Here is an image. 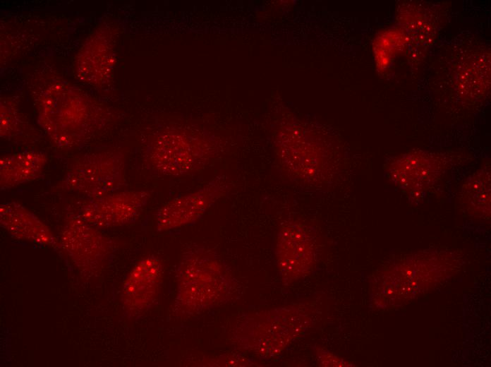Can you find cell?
I'll return each instance as SVG.
<instances>
[{"label":"cell","instance_id":"cell-1","mask_svg":"<svg viewBox=\"0 0 491 367\" xmlns=\"http://www.w3.org/2000/svg\"><path fill=\"white\" fill-rule=\"evenodd\" d=\"M30 83L37 123L57 148H81L109 125V109L59 74L37 72Z\"/></svg>","mask_w":491,"mask_h":367},{"label":"cell","instance_id":"cell-2","mask_svg":"<svg viewBox=\"0 0 491 367\" xmlns=\"http://www.w3.org/2000/svg\"><path fill=\"white\" fill-rule=\"evenodd\" d=\"M174 313L192 315L224 303L236 284L228 268L209 248L195 245L182 253L176 270Z\"/></svg>","mask_w":491,"mask_h":367},{"label":"cell","instance_id":"cell-3","mask_svg":"<svg viewBox=\"0 0 491 367\" xmlns=\"http://www.w3.org/2000/svg\"><path fill=\"white\" fill-rule=\"evenodd\" d=\"M310 319L300 306H286L247 315L233 330V340L241 349L269 359L279 355L305 330Z\"/></svg>","mask_w":491,"mask_h":367},{"label":"cell","instance_id":"cell-4","mask_svg":"<svg viewBox=\"0 0 491 367\" xmlns=\"http://www.w3.org/2000/svg\"><path fill=\"white\" fill-rule=\"evenodd\" d=\"M213 152L209 138L183 131L166 130L153 138L147 148V158L157 174L178 176L204 168Z\"/></svg>","mask_w":491,"mask_h":367},{"label":"cell","instance_id":"cell-5","mask_svg":"<svg viewBox=\"0 0 491 367\" xmlns=\"http://www.w3.org/2000/svg\"><path fill=\"white\" fill-rule=\"evenodd\" d=\"M124 181V155L114 150H99L77 158L56 188L95 198L116 192Z\"/></svg>","mask_w":491,"mask_h":367},{"label":"cell","instance_id":"cell-6","mask_svg":"<svg viewBox=\"0 0 491 367\" xmlns=\"http://www.w3.org/2000/svg\"><path fill=\"white\" fill-rule=\"evenodd\" d=\"M274 254L284 283L290 284L302 278L310 272L315 263V232L300 222L284 224L276 236Z\"/></svg>","mask_w":491,"mask_h":367},{"label":"cell","instance_id":"cell-7","mask_svg":"<svg viewBox=\"0 0 491 367\" xmlns=\"http://www.w3.org/2000/svg\"><path fill=\"white\" fill-rule=\"evenodd\" d=\"M59 243L75 265L87 272L96 271L104 266L114 250L111 239L80 216L68 218Z\"/></svg>","mask_w":491,"mask_h":367},{"label":"cell","instance_id":"cell-8","mask_svg":"<svg viewBox=\"0 0 491 367\" xmlns=\"http://www.w3.org/2000/svg\"><path fill=\"white\" fill-rule=\"evenodd\" d=\"M114 64L113 30L99 24L85 40L74 62L75 77L98 90L111 83Z\"/></svg>","mask_w":491,"mask_h":367},{"label":"cell","instance_id":"cell-9","mask_svg":"<svg viewBox=\"0 0 491 367\" xmlns=\"http://www.w3.org/2000/svg\"><path fill=\"white\" fill-rule=\"evenodd\" d=\"M227 188L224 177L217 176L197 191L165 203L156 213L157 230L163 232L195 222Z\"/></svg>","mask_w":491,"mask_h":367},{"label":"cell","instance_id":"cell-10","mask_svg":"<svg viewBox=\"0 0 491 367\" xmlns=\"http://www.w3.org/2000/svg\"><path fill=\"white\" fill-rule=\"evenodd\" d=\"M150 198L146 190L114 192L90 198L81 207L79 216L96 227L123 226L135 221Z\"/></svg>","mask_w":491,"mask_h":367},{"label":"cell","instance_id":"cell-11","mask_svg":"<svg viewBox=\"0 0 491 367\" xmlns=\"http://www.w3.org/2000/svg\"><path fill=\"white\" fill-rule=\"evenodd\" d=\"M162 261L150 255L140 260L128 273L121 291L123 308L130 315L148 310L154 303L162 282Z\"/></svg>","mask_w":491,"mask_h":367},{"label":"cell","instance_id":"cell-12","mask_svg":"<svg viewBox=\"0 0 491 367\" xmlns=\"http://www.w3.org/2000/svg\"><path fill=\"white\" fill-rule=\"evenodd\" d=\"M0 224L16 239L54 248L60 246L49 227L19 202L9 201L1 205Z\"/></svg>","mask_w":491,"mask_h":367},{"label":"cell","instance_id":"cell-13","mask_svg":"<svg viewBox=\"0 0 491 367\" xmlns=\"http://www.w3.org/2000/svg\"><path fill=\"white\" fill-rule=\"evenodd\" d=\"M48 157L38 150H26L0 158V188L6 190L32 181L42 174Z\"/></svg>","mask_w":491,"mask_h":367},{"label":"cell","instance_id":"cell-14","mask_svg":"<svg viewBox=\"0 0 491 367\" xmlns=\"http://www.w3.org/2000/svg\"><path fill=\"white\" fill-rule=\"evenodd\" d=\"M0 136L11 138L23 133L26 123L14 97H4L0 101Z\"/></svg>","mask_w":491,"mask_h":367},{"label":"cell","instance_id":"cell-15","mask_svg":"<svg viewBox=\"0 0 491 367\" xmlns=\"http://www.w3.org/2000/svg\"><path fill=\"white\" fill-rule=\"evenodd\" d=\"M199 364L202 366H252L256 363L241 356L223 355L217 359H212L209 362H202Z\"/></svg>","mask_w":491,"mask_h":367}]
</instances>
